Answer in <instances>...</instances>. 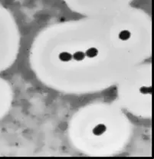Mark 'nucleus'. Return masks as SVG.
Returning a JSON list of instances; mask_svg holds the SVG:
<instances>
[{"label": "nucleus", "instance_id": "f257e3e1", "mask_svg": "<svg viewBox=\"0 0 154 159\" xmlns=\"http://www.w3.org/2000/svg\"><path fill=\"white\" fill-rule=\"evenodd\" d=\"M106 130H107V128L103 124L98 125L93 129V134L98 136L101 135H103L105 131H106Z\"/></svg>", "mask_w": 154, "mask_h": 159}, {"label": "nucleus", "instance_id": "f03ea898", "mask_svg": "<svg viewBox=\"0 0 154 159\" xmlns=\"http://www.w3.org/2000/svg\"><path fill=\"white\" fill-rule=\"evenodd\" d=\"M72 59V55L67 52H63L59 54V59L62 62H69Z\"/></svg>", "mask_w": 154, "mask_h": 159}, {"label": "nucleus", "instance_id": "7ed1b4c3", "mask_svg": "<svg viewBox=\"0 0 154 159\" xmlns=\"http://www.w3.org/2000/svg\"><path fill=\"white\" fill-rule=\"evenodd\" d=\"M98 54V50L96 48H90L86 52L85 55H87L89 58H95L96 57Z\"/></svg>", "mask_w": 154, "mask_h": 159}, {"label": "nucleus", "instance_id": "20e7f679", "mask_svg": "<svg viewBox=\"0 0 154 159\" xmlns=\"http://www.w3.org/2000/svg\"><path fill=\"white\" fill-rule=\"evenodd\" d=\"M119 38L123 41L128 40L130 38V32L127 30L121 31L119 34Z\"/></svg>", "mask_w": 154, "mask_h": 159}, {"label": "nucleus", "instance_id": "39448f33", "mask_svg": "<svg viewBox=\"0 0 154 159\" xmlns=\"http://www.w3.org/2000/svg\"><path fill=\"white\" fill-rule=\"evenodd\" d=\"M74 59L76 61H81L83 60L85 58V54L81 51H78V52H75L73 55Z\"/></svg>", "mask_w": 154, "mask_h": 159}, {"label": "nucleus", "instance_id": "423d86ee", "mask_svg": "<svg viewBox=\"0 0 154 159\" xmlns=\"http://www.w3.org/2000/svg\"><path fill=\"white\" fill-rule=\"evenodd\" d=\"M140 92H142L143 94H149V93L151 94L150 87H145V86H143V87L140 88Z\"/></svg>", "mask_w": 154, "mask_h": 159}]
</instances>
